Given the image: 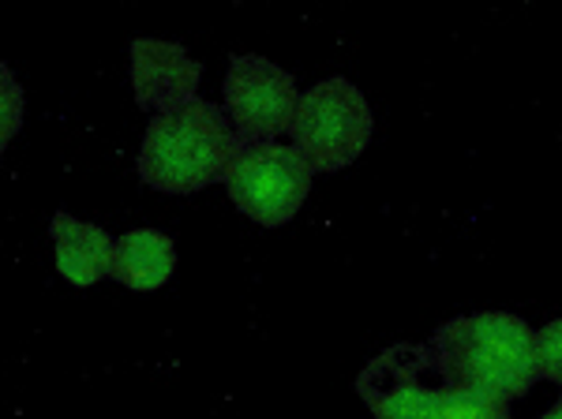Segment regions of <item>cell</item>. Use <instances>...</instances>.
<instances>
[{
	"instance_id": "4",
	"label": "cell",
	"mask_w": 562,
	"mask_h": 419,
	"mask_svg": "<svg viewBox=\"0 0 562 419\" xmlns=\"http://www.w3.org/2000/svg\"><path fill=\"white\" fill-rule=\"evenodd\" d=\"M371 127L375 116L368 98L346 79H326L301 98L293 143L315 172H338L364 154Z\"/></svg>"
},
{
	"instance_id": "6",
	"label": "cell",
	"mask_w": 562,
	"mask_h": 419,
	"mask_svg": "<svg viewBox=\"0 0 562 419\" xmlns=\"http://www.w3.org/2000/svg\"><path fill=\"white\" fill-rule=\"evenodd\" d=\"M225 109L240 143H274L296 124V83L262 57H233L225 76Z\"/></svg>"
},
{
	"instance_id": "12",
	"label": "cell",
	"mask_w": 562,
	"mask_h": 419,
	"mask_svg": "<svg viewBox=\"0 0 562 419\" xmlns=\"http://www.w3.org/2000/svg\"><path fill=\"white\" fill-rule=\"evenodd\" d=\"M20 116H23V90L12 79V71L4 68V147L20 132Z\"/></svg>"
},
{
	"instance_id": "8",
	"label": "cell",
	"mask_w": 562,
	"mask_h": 419,
	"mask_svg": "<svg viewBox=\"0 0 562 419\" xmlns=\"http://www.w3.org/2000/svg\"><path fill=\"white\" fill-rule=\"evenodd\" d=\"M53 248H57V270L71 285H94L113 267V248L105 229L76 222L71 214L53 217Z\"/></svg>"
},
{
	"instance_id": "1",
	"label": "cell",
	"mask_w": 562,
	"mask_h": 419,
	"mask_svg": "<svg viewBox=\"0 0 562 419\" xmlns=\"http://www.w3.org/2000/svg\"><path fill=\"white\" fill-rule=\"evenodd\" d=\"M431 349L447 360L461 386L492 394L498 400H514L529 394L540 375L537 333L518 315L484 312L454 318L435 330Z\"/></svg>"
},
{
	"instance_id": "3",
	"label": "cell",
	"mask_w": 562,
	"mask_h": 419,
	"mask_svg": "<svg viewBox=\"0 0 562 419\" xmlns=\"http://www.w3.org/2000/svg\"><path fill=\"white\" fill-rule=\"evenodd\" d=\"M454 386V371L431 344H394L357 375V394L375 419H439Z\"/></svg>"
},
{
	"instance_id": "5",
	"label": "cell",
	"mask_w": 562,
	"mask_h": 419,
	"mask_svg": "<svg viewBox=\"0 0 562 419\" xmlns=\"http://www.w3.org/2000/svg\"><path fill=\"white\" fill-rule=\"evenodd\" d=\"M312 161L296 147L244 143L225 172V188L251 222L274 229V225L293 222L296 210L304 206L307 191H312Z\"/></svg>"
},
{
	"instance_id": "2",
	"label": "cell",
	"mask_w": 562,
	"mask_h": 419,
	"mask_svg": "<svg viewBox=\"0 0 562 419\" xmlns=\"http://www.w3.org/2000/svg\"><path fill=\"white\" fill-rule=\"evenodd\" d=\"M237 127L225 124L222 105L195 98L169 116H154L139 150V177L158 191L192 195V191L225 180L240 154Z\"/></svg>"
},
{
	"instance_id": "14",
	"label": "cell",
	"mask_w": 562,
	"mask_h": 419,
	"mask_svg": "<svg viewBox=\"0 0 562 419\" xmlns=\"http://www.w3.org/2000/svg\"><path fill=\"white\" fill-rule=\"evenodd\" d=\"M559 400H562V397H559Z\"/></svg>"
},
{
	"instance_id": "11",
	"label": "cell",
	"mask_w": 562,
	"mask_h": 419,
	"mask_svg": "<svg viewBox=\"0 0 562 419\" xmlns=\"http://www.w3.org/2000/svg\"><path fill=\"white\" fill-rule=\"evenodd\" d=\"M537 352H540V375L562 386V318L559 322H548L537 333Z\"/></svg>"
},
{
	"instance_id": "13",
	"label": "cell",
	"mask_w": 562,
	"mask_h": 419,
	"mask_svg": "<svg viewBox=\"0 0 562 419\" xmlns=\"http://www.w3.org/2000/svg\"><path fill=\"white\" fill-rule=\"evenodd\" d=\"M543 419H562V400H559V405H555V408H551V412H548V416H543Z\"/></svg>"
},
{
	"instance_id": "10",
	"label": "cell",
	"mask_w": 562,
	"mask_h": 419,
	"mask_svg": "<svg viewBox=\"0 0 562 419\" xmlns=\"http://www.w3.org/2000/svg\"><path fill=\"white\" fill-rule=\"evenodd\" d=\"M439 419H510V412H506V400L480 394V389H469L458 382V386L450 389V397L442 400Z\"/></svg>"
},
{
	"instance_id": "7",
	"label": "cell",
	"mask_w": 562,
	"mask_h": 419,
	"mask_svg": "<svg viewBox=\"0 0 562 419\" xmlns=\"http://www.w3.org/2000/svg\"><path fill=\"white\" fill-rule=\"evenodd\" d=\"M203 76V64L188 57L173 42H132V87L135 105L147 113L169 116L177 109L195 102V87Z\"/></svg>"
},
{
	"instance_id": "9",
	"label": "cell",
	"mask_w": 562,
	"mask_h": 419,
	"mask_svg": "<svg viewBox=\"0 0 562 419\" xmlns=\"http://www.w3.org/2000/svg\"><path fill=\"white\" fill-rule=\"evenodd\" d=\"M173 267H177V251L166 233L135 229L116 240L109 278H116L121 285L135 288V293H154V288L166 285Z\"/></svg>"
}]
</instances>
